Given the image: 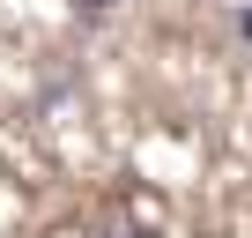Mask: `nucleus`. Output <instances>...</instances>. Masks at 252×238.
Wrapping results in <instances>:
<instances>
[{
	"label": "nucleus",
	"mask_w": 252,
	"mask_h": 238,
	"mask_svg": "<svg viewBox=\"0 0 252 238\" xmlns=\"http://www.w3.org/2000/svg\"><path fill=\"white\" fill-rule=\"evenodd\" d=\"M237 30H245V38H252V8H245V15H237Z\"/></svg>",
	"instance_id": "obj_2"
},
{
	"label": "nucleus",
	"mask_w": 252,
	"mask_h": 238,
	"mask_svg": "<svg viewBox=\"0 0 252 238\" xmlns=\"http://www.w3.org/2000/svg\"><path fill=\"white\" fill-rule=\"evenodd\" d=\"M104 8H119V0H82V15H104Z\"/></svg>",
	"instance_id": "obj_1"
}]
</instances>
